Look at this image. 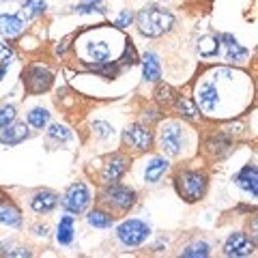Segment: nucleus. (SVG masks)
Listing matches in <instances>:
<instances>
[{
    "label": "nucleus",
    "mask_w": 258,
    "mask_h": 258,
    "mask_svg": "<svg viewBox=\"0 0 258 258\" xmlns=\"http://www.w3.org/2000/svg\"><path fill=\"white\" fill-rule=\"evenodd\" d=\"M138 28L142 35L147 37H161L174 26V15L170 11L157 9V7H144V9L136 15Z\"/></svg>",
    "instance_id": "1"
},
{
    "label": "nucleus",
    "mask_w": 258,
    "mask_h": 258,
    "mask_svg": "<svg viewBox=\"0 0 258 258\" xmlns=\"http://www.w3.org/2000/svg\"><path fill=\"white\" fill-rule=\"evenodd\" d=\"M176 191H179V196L183 200H187V203H196L205 196L207 191V176L203 172H196V170H185L176 176Z\"/></svg>",
    "instance_id": "2"
},
{
    "label": "nucleus",
    "mask_w": 258,
    "mask_h": 258,
    "mask_svg": "<svg viewBox=\"0 0 258 258\" xmlns=\"http://www.w3.org/2000/svg\"><path fill=\"white\" fill-rule=\"evenodd\" d=\"M151 228L149 224H144L142 220H127L116 228V237L120 239V243L127 247H138L149 239Z\"/></svg>",
    "instance_id": "3"
},
{
    "label": "nucleus",
    "mask_w": 258,
    "mask_h": 258,
    "mask_svg": "<svg viewBox=\"0 0 258 258\" xmlns=\"http://www.w3.org/2000/svg\"><path fill=\"white\" fill-rule=\"evenodd\" d=\"M159 144H161V151L166 153V155H179L185 147V132L179 123H168L164 125L159 134Z\"/></svg>",
    "instance_id": "4"
},
{
    "label": "nucleus",
    "mask_w": 258,
    "mask_h": 258,
    "mask_svg": "<svg viewBox=\"0 0 258 258\" xmlns=\"http://www.w3.org/2000/svg\"><path fill=\"white\" fill-rule=\"evenodd\" d=\"M62 205L69 213H74V215L84 213L88 209V205H91V191H88V187L84 183H74L67 191H64Z\"/></svg>",
    "instance_id": "5"
},
{
    "label": "nucleus",
    "mask_w": 258,
    "mask_h": 258,
    "mask_svg": "<svg viewBox=\"0 0 258 258\" xmlns=\"http://www.w3.org/2000/svg\"><path fill=\"white\" fill-rule=\"evenodd\" d=\"M103 200L118 211H129L136 205V191L132 187H125V185L110 183V187L103 191Z\"/></svg>",
    "instance_id": "6"
},
{
    "label": "nucleus",
    "mask_w": 258,
    "mask_h": 258,
    "mask_svg": "<svg viewBox=\"0 0 258 258\" xmlns=\"http://www.w3.org/2000/svg\"><path fill=\"white\" fill-rule=\"evenodd\" d=\"M52 80H54V74L47 67H43V64H35V67H30L24 74V82H26L28 91L35 95L47 91L52 86Z\"/></svg>",
    "instance_id": "7"
},
{
    "label": "nucleus",
    "mask_w": 258,
    "mask_h": 258,
    "mask_svg": "<svg viewBox=\"0 0 258 258\" xmlns=\"http://www.w3.org/2000/svg\"><path fill=\"white\" fill-rule=\"evenodd\" d=\"M254 247H256L254 241L249 239L245 232H232L224 243V254L232 256V258H243V256L254 254Z\"/></svg>",
    "instance_id": "8"
},
{
    "label": "nucleus",
    "mask_w": 258,
    "mask_h": 258,
    "mask_svg": "<svg viewBox=\"0 0 258 258\" xmlns=\"http://www.w3.org/2000/svg\"><path fill=\"white\" fill-rule=\"evenodd\" d=\"M123 140L138 151H149L153 147V132L144 125H129L123 134Z\"/></svg>",
    "instance_id": "9"
},
{
    "label": "nucleus",
    "mask_w": 258,
    "mask_h": 258,
    "mask_svg": "<svg viewBox=\"0 0 258 258\" xmlns=\"http://www.w3.org/2000/svg\"><path fill=\"white\" fill-rule=\"evenodd\" d=\"M196 106L207 114H215L217 106H220V88L213 82L200 84V88L196 91Z\"/></svg>",
    "instance_id": "10"
},
{
    "label": "nucleus",
    "mask_w": 258,
    "mask_h": 258,
    "mask_svg": "<svg viewBox=\"0 0 258 258\" xmlns=\"http://www.w3.org/2000/svg\"><path fill=\"white\" fill-rule=\"evenodd\" d=\"M220 45H224L226 58L232 60V62H243L247 56H249V50H247V47L241 45L232 35H222V37H220Z\"/></svg>",
    "instance_id": "11"
},
{
    "label": "nucleus",
    "mask_w": 258,
    "mask_h": 258,
    "mask_svg": "<svg viewBox=\"0 0 258 258\" xmlns=\"http://www.w3.org/2000/svg\"><path fill=\"white\" fill-rule=\"evenodd\" d=\"M28 136H30V132H28L26 123H9V125L3 129V134H0V142L13 147V144L24 142Z\"/></svg>",
    "instance_id": "12"
},
{
    "label": "nucleus",
    "mask_w": 258,
    "mask_h": 258,
    "mask_svg": "<svg viewBox=\"0 0 258 258\" xmlns=\"http://www.w3.org/2000/svg\"><path fill=\"white\" fill-rule=\"evenodd\" d=\"M125 170H127V157H123V155H114V157H112L108 164H106V168H103L101 179L106 181L108 185H110V183H116L120 176L125 174Z\"/></svg>",
    "instance_id": "13"
},
{
    "label": "nucleus",
    "mask_w": 258,
    "mask_h": 258,
    "mask_svg": "<svg viewBox=\"0 0 258 258\" xmlns=\"http://www.w3.org/2000/svg\"><path fill=\"white\" fill-rule=\"evenodd\" d=\"M58 205V196L50 189H43V191H37L30 200V207L35 213H50L52 209Z\"/></svg>",
    "instance_id": "14"
},
{
    "label": "nucleus",
    "mask_w": 258,
    "mask_h": 258,
    "mask_svg": "<svg viewBox=\"0 0 258 258\" xmlns=\"http://www.w3.org/2000/svg\"><path fill=\"white\" fill-rule=\"evenodd\" d=\"M237 185L243 191H247V194H252V196H256L258 194V172H256V166L254 164H249V166H245L243 170H241L239 174H237Z\"/></svg>",
    "instance_id": "15"
},
{
    "label": "nucleus",
    "mask_w": 258,
    "mask_h": 258,
    "mask_svg": "<svg viewBox=\"0 0 258 258\" xmlns=\"http://www.w3.org/2000/svg\"><path fill=\"white\" fill-rule=\"evenodd\" d=\"M24 26H26V24H24L18 15H9V13L0 15V35L7 37V39L20 37L24 32Z\"/></svg>",
    "instance_id": "16"
},
{
    "label": "nucleus",
    "mask_w": 258,
    "mask_h": 258,
    "mask_svg": "<svg viewBox=\"0 0 258 258\" xmlns=\"http://www.w3.org/2000/svg\"><path fill=\"white\" fill-rule=\"evenodd\" d=\"M168 159L164 157H153L149 164H147V170H144V181L147 183H157L161 176L168 172Z\"/></svg>",
    "instance_id": "17"
},
{
    "label": "nucleus",
    "mask_w": 258,
    "mask_h": 258,
    "mask_svg": "<svg viewBox=\"0 0 258 258\" xmlns=\"http://www.w3.org/2000/svg\"><path fill=\"white\" fill-rule=\"evenodd\" d=\"M142 76L147 82H157V80L161 78V64L157 60V56L149 52V54H144V58H142Z\"/></svg>",
    "instance_id": "18"
},
{
    "label": "nucleus",
    "mask_w": 258,
    "mask_h": 258,
    "mask_svg": "<svg viewBox=\"0 0 258 258\" xmlns=\"http://www.w3.org/2000/svg\"><path fill=\"white\" fill-rule=\"evenodd\" d=\"M45 9H47V3H45V0H26V3L22 5L18 18H20L24 24H26V22H30V20L39 18V15H41Z\"/></svg>",
    "instance_id": "19"
},
{
    "label": "nucleus",
    "mask_w": 258,
    "mask_h": 258,
    "mask_svg": "<svg viewBox=\"0 0 258 258\" xmlns=\"http://www.w3.org/2000/svg\"><path fill=\"white\" fill-rule=\"evenodd\" d=\"M86 56H88V60H95V62H108L110 47L106 41H91V43H86Z\"/></svg>",
    "instance_id": "20"
},
{
    "label": "nucleus",
    "mask_w": 258,
    "mask_h": 258,
    "mask_svg": "<svg viewBox=\"0 0 258 258\" xmlns=\"http://www.w3.org/2000/svg\"><path fill=\"white\" fill-rule=\"evenodd\" d=\"M174 101H176V108H179V112H181V116H183V118H187V120H198V118H200L198 106H196L194 101H189L187 97L176 95V97H174Z\"/></svg>",
    "instance_id": "21"
},
{
    "label": "nucleus",
    "mask_w": 258,
    "mask_h": 258,
    "mask_svg": "<svg viewBox=\"0 0 258 258\" xmlns=\"http://www.w3.org/2000/svg\"><path fill=\"white\" fill-rule=\"evenodd\" d=\"M56 239H58L60 245H69L74 241V217L64 215L60 224H58V232H56Z\"/></svg>",
    "instance_id": "22"
},
{
    "label": "nucleus",
    "mask_w": 258,
    "mask_h": 258,
    "mask_svg": "<svg viewBox=\"0 0 258 258\" xmlns=\"http://www.w3.org/2000/svg\"><path fill=\"white\" fill-rule=\"evenodd\" d=\"M0 224L9 226V228H18V226L22 224V215L18 211V207L5 205L3 209H0Z\"/></svg>",
    "instance_id": "23"
},
{
    "label": "nucleus",
    "mask_w": 258,
    "mask_h": 258,
    "mask_svg": "<svg viewBox=\"0 0 258 258\" xmlns=\"http://www.w3.org/2000/svg\"><path fill=\"white\" fill-rule=\"evenodd\" d=\"M217 52H220V37H205V39H200V43H198V54L203 56V58H211V56H215Z\"/></svg>",
    "instance_id": "24"
},
{
    "label": "nucleus",
    "mask_w": 258,
    "mask_h": 258,
    "mask_svg": "<svg viewBox=\"0 0 258 258\" xmlns=\"http://www.w3.org/2000/svg\"><path fill=\"white\" fill-rule=\"evenodd\" d=\"M86 222L91 226H95V228H110V226L114 224V217H112L110 213H106V211L95 209V211H91L86 215Z\"/></svg>",
    "instance_id": "25"
},
{
    "label": "nucleus",
    "mask_w": 258,
    "mask_h": 258,
    "mask_svg": "<svg viewBox=\"0 0 258 258\" xmlns=\"http://www.w3.org/2000/svg\"><path fill=\"white\" fill-rule=\"evenodd\" d=\"M50 123V112L45 108H35L28 112V125H32L35 129H45Z\"/></svg>",
    "instance_id": "26"
},
{
    "label": "nucleus",
    "mask_w": 258,
    "mask_h": 258,
    "mask_svg": "<svg viewBox=\"0 0 258 258\" xmlns=\"http://www.w3.org/2000/svg\"><path fill=\"white\" fill-rule=\"evenodd\" d=\"M209 254V243H205V241H196V243H191V245H187L181 252V256H185V258H207Z\"/></svg>",
    "instance_id": "27"
},
{
    "label": "nucleus",
    "mask_w": 258,
    "mask_h": 258,
    "mask_svg": "<svg viewBox=\"0 0 258 258\" xmlns=\"http://www.w3.org/2000/svg\"><path fill=\"white\" fill-rule=\"evenodd\" d=\"M47 136H50L52 140H58V142H69L71 140V132L64 125H52L47 129Z\"/></svg>",
    "instance_id": "28"
},
{
    "label": "nucleus",
    "mask_w": 258,
    "mask_h": 258,
    "mask_svg": "<svg viewBox=\"0 0 258 258\" xmlns=\"http://www.w3.org/2000/svg\"><path fill=\"white\" fill-rule=\"evenodd\" d=\"M155 97H157V101L159 103H164V106H168L170 101H174V91L168 84H164V86H157V93H155Z\"/></svg>",
    "instance_id": "29"
},
{
    "label": "nucleus",
    "mask_w": 258,
    "mask_h": 258,
    "mask_svg": "<svg viewBox=\"0 0 258 258\" xmlns=\"http://www.w3.org/2000/svg\"><path fill=\"white\" fill-rule=\"evenodd\" d=\"M15 120V108L13 106H3L0 108V129H5L9 123Z\"/></svg>",
    "instance_id": "30"
},
{
    "label": "nucleus",
    "mask_w": 258,
    "mask_h": 258,
    "mask_svg": "<svg viewBox=\"0 0 258 258\" xmlns=\"http://www.w3.org/2000/svg\"><path fill=\"white\" fill-rule=\"evenodd\" d=\"M13 58H15L13 50H11V47L7 45V43L0 41V64H3V67H7V64L13 62Z\"/></svg>",
    "instance_id": "31"
},
{
    "label": "nucleus",
    "mask_w": 258,
    "mask_h": 258,
    "mask_svg": "<svg viewBox=\"0 0 258 258\" xmlns=\"http://www.w3.org/2000/svg\"><path fill=\"white\" fill-rule=\"evenodd\" d=\"M93 129H95V134L99 136V138H110L112 136V127L108 123H103V120H97V123L93 125Z\"/></svg>",
    "instance_id": "32"
},
{
    "label": "nucleus",
    "mask_w": 258,
    "mask_h": 258,
    "mask_svg": "<svg viewBox=\"0 0 258 258\" xmlns=\"http://www.w3.org/2000/svg\"><path fill=\"white\" fill-rule=\"evenodd\" d=\"M103 13V7L97 5V3H86V5H78L76 7V13Z\"/></svg>",
    "instance_id": "33"
},
{
    "label": "nucleus",
    "mask_w": 258,
    "mask_h": 258,
    "mask_svg": "<svg viewBox=\"0 0 258 258\" xmlns=\"http://www.w3.org/2000/svg\"><path fill=\"white\" fill-rule=\"evenodd\" d=\"M136 62V50H134V45L129 43L125 47V54L120 56V64H134Z\"/></svg>",
    "instance_id": "34"
},
{
    "label": "nucleus",
    "mask_w": 258,
    "mask_h": 258,
    "mask_svg": "<svg viewBox=\"0 0 258 258\" xmlns=\"http://www.w3.org/2000/svg\"><path fill=\"white\" fill-rule=\"evenodd\" d=\"M132 20H134V13L132 11H123L118 15V20H116V26L118 28H127L129 24H132Z\"/></svg>",
    "instance_id": "35"
},
{
    "label": "nucleus",
    "mask_w": 258,
    "mask_h": 258,
    "mask_svg": "<svg viewBox=\"0 0 258 258\" xmlns=\"http://www.w3.org/2000/svg\"><path fill=\"white\" fill-rule=\"evenodd\" d=\"M67 43H69L67 39H62V41L58 43V47H56V52H58V54H64V50H67Z\"/></svg>",
    "instance_id": "36"
},
{
    "label": "nucleus",
    "mask_w": 258,
    "mask_h": 258,
    "mask_svg": "<svg viewBox=\"0 0 258 258\" xmlns=\"http://www.w3.org/2000/svg\"><path fill=\"white\" fill-rule=\"evenodd\" d=\"M91 3H97V5H101V0H91Z\"/></svg>",
    "instance_id": "37"
},
{
    "label": "nucleus",
    "mask_w": 258,
    "mask_h": 258,
    "mask_svg": "<svg viewBox=\"0 0 258 258\" xmlns=\"http://www.w3.org/2000/svg\"><path fill=\"white\" fill-rule=\"evenodd\" d=\"M0 3H9V0H0Z\"/></svg>",
    "instance_id": "38"
},
{
    "label": "nucleus",
    "mask_w": 258,
    "mask_h": 258,
    "mask_svg": "<svg viewBox=\"0 0 258 258\" xmlns=\"http://www.w3.org/2000/svg\"><path fill=\"white\" fill-rule=\"evenodd\" d=\"M0 203H3V194H0Z\"/></svg>",
    "instance_id": "39"
}]
</instances>
